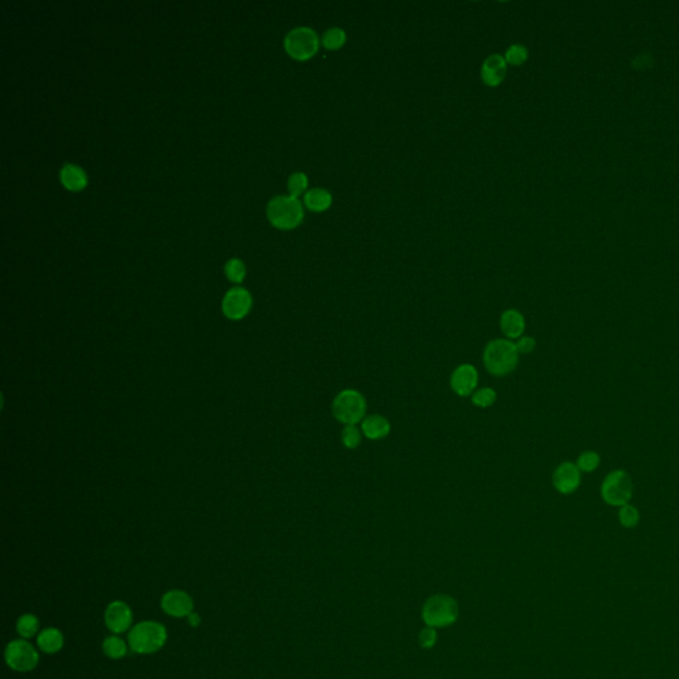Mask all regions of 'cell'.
<instances>
[{
	"label": "cell",
	"mask_w": 679,
	"mask_h": 679,
	"mask_svg": "<svg viewBox=\"0 0 679 679\" xmlns=\"http://www.w3.org/2000/svg\"><path fill=\"white\" fill-rule=\"evenodd\" d=\"M505 59L510 65H522L528 59V51L524 45L512 44L505 53Z\"/></svg>",
	"instance_id": "cell-29"
},
{
	"label": "cell",
	"mask_w": 679,
	"mask_h": 679,
	"mask_svg": "<svg viewBox=\"0 0 679 679\" xmlns=\"http://www.w3.org/2000/svg\"><path fill=\"white\" fill-rule=\"evenodd\" d=\"M618 520H619V524L624 528H628V529L634 528L639 523V511L630 503L622 505L619 507V511H618Z\"/></svg>",
	"instance_id": "cell-24"
},
{
	"label": "cell",
	"mask_w": 679,
	"mask_h": 679,
	"mask_svg": "<svg viewBox=\"0 0 679 679\" xmlns=\"http://www.w3.org/2000/svg\"><path fill=\"white\" fill-rule=\"evenodd\" d=\"M225 272H226L227 278L230 279L231 281L240 283L246 276L245 263L240 259L232 257L225 264Z\"/></svg>",
	"instance_id": "cell-27"
},
{
	"label": "cell",
	"mask_w": 679,
	"mask_h": 679,
	"mask_svg": "<svg viewBox=\"0 0 679 679\" xmlns=\"http://www.w3.org/2000/svg\"><path fill=\"white\" fill-rule=\"evenodd\" d=\"M308 189V176L303 172H296L288 178L289 196L298 198L307 193Z\"/></svg>",
	"instance_id": "cell-25"
},
{
	"label": "cell",
	"mask_w": 679,
	"mask_h": 679,
	"mask_svg": "<svg viewBox=\"0 0 679 679\" xmlns=\"http://www.w3.org/2000/svg\"><path fill=\"white\" fill-rule=\"evenodd\" d=\"M366 400L360 391L345 389L340 391L332 402L333 417L345 426L362 422L366 417Z\"/></svg>",
	"instance_id": "cell-4"
},
{
	"label": "cell",
	"mask_w": 679,
	"mask_h": 679,
	"mask_svg": "<svg viewBox=\"0 0 679 679\" xmlns=\"http://www.w3.org/2000/svg\"><path fill=\"white\" fill-rule=\"evenodd\" d=\"M60 181H62L64 187H67L71 191H79L83 190L86 186V174L80 166L73 165V164H65L60 170Z\"/></svg>",
	"instance_id": "cell-17"
},
{
	"label": "cell",
	"mask_w": 679,
	"mask_h": 679,
	"mask_svg": "<svg viewBox=\"0 0 679 679\" xmlns=\"http://www.w3.org/2000/svg\"><path fill=\"white\" fill-rule=\"evenodd\" d=\"M103 651L106 657L112 659L124 658L128 654V645L124 639L117 636H109L103 642Z\"/></svg>",
	"instance_id": "cell-20"
},
{
	"label": "cell",
	"mask_w": 679,
	"mask_h": 679,
	"mask_svg": "<svg viewBox=\"0 0 679 679\" xmlns=\"http://www.w3.org/2000/svg\"><path fill=\"white\" fill-rule=\"evenodd\" d=\"M459 615V607L455 598L447 595L430 597L422 609V618L426 627L446 628L454 624Z\"/></svg>",
	"instance_id": "cell-5"
},
{
	"label": "cell",
	"mask_w": 679,
	"mask_h": 679,
	"mask_svg": "<svg viewBox=\"0 0 679 679\" xmlns=\"http://www.w3.org/2000/svg\"><path fill=\"white\" fill-rule=\"evenodd\" d=\"M633 481L627 471L613 470L607 473L601 484V498L607 505L622 507L629 505L633 498Z\"/></svg>",
	"instance_id": "cell-6"
},
{
	"label": "cell",
	"mask_w": 679,
	"mask_h": 679,
	"mask_svg": "<svg viewBox=\"0 0 679 679\" xmlns=\"http://www.w3.org/2000/svg\"><path fill=\"white\" fill-rule=\"evenodd\" d=\"M495 401H496V391L491 388L476 389L471 395V402L475 406H478L481 409H487V408L493 406Z\"/></svg>",
	"instance_id": "cell-26"
},
{
	"label": "cell",
	"mask_w": 679,
	"mask_h": 679,
	"mask_svg": "<svg viewBox=\"0 0 679 679\" xmlns=\"http://www.w3.org/2000/svg\"><path fill=\"white\" fill-rule=\"evenodd\" d=\"M333 196L328 190L325 189H310L304 194V205L307 206L310 211L315 213H324L332 206Z\"/></svg>",
	"instance_id": "cell-18"
},
{
	"label": "cell",
	"mask_w": 679,
	"mask_h": 679,
	"mask_svg": "<svg viewBox=\"0 0 679 679\" xmlns=\"http://www.w3.org/2000/svg\"><path fill=\"white\" fill-rule=\"evenodd\" d=\"M486 371L495 377H503L516 369L519 364V352L512 341L495 339L490 341L483 350Z\"/></svg>",
	"instance_id": "cell-1"
},
{
	"label": "cell",
	"mask_w": 679,
	"mask_h": 679,
	"mask_svg": "<svg viewBox=\"0 0 679 679\" xmlns=\"http://www.w3.org/2000/svg\"><path fill=\"white\" fill-rule=\"evenodd\" d=\"M507 62L505 56L502 55H491L484 60L482 69H481V77L487 86H499L505 80V73H507Z\"/></svg>",
	"instance_id": "cell-14"
},
{
	"label": "cell",
	"mask_w": 679,
	"mask_h": 679,
	"mask_svg": "<svg viewBox=\"0 0 679 679\" xmlns=\"http://www.w3.org/2000/svg\"><path fill=\"white\" fill-rule=\"evenodd\" d=\"M478 382L479 373L471 364H462L456 366L450 378L451 389L459 397L473 395V391L478 388Z\"/></svg>",
	"instance_id": "cell-9"
},
{
	"label": "cell",
	"mask_w": 679,
	"mask_h": 679,
	"mask_svg": "<svg viewBox=\"0 0 679 679\" xmlns=\"http://www.w3.org/2000/svg\"><path fill=\"white\" fill-rule=\"evenodd\" d=\"M552 483L557 493L573 494L581 484V471L576 464L563 462L556 467L552 475Z\"/></svg>",
	"instance_id": "cell-10"
},
{
	"label": "cell",
	"mask_w": 679,
	"mask_h": 679,
	"mask_svg": "<svg viewBox=\"0 0 679 679\" xmlns=\"http://www.w3.org/2000/svg\"><path fill=\"white\" fill-rule=\"evenodd\" d=\"M361 441H362V432L357 429L356 425L344 427V430L341 432V442L347 449L349 450L357 449L361 444Z\"/></svg>",
	"instance_id": "cell-28"
},
{
	"label": "cell",
	"mask_w": 679,
	"mask_h": 679,
	"mask_svg": "<svg viewBox=\"0 0 679 679\" xmlns=\"http://www.w3.org/2000/svg\"><path fill=\"white\" fill-rule=\"evenodd\" d=\"M161 607L166 615L175 618L189 617L193 613L194 601L184 590L174 589L166 592L161 600Z\"/></svg>",
	"instance_id": "cell-13"
},
{
	"label": "cell",
	"mask_w": 679,
	"mask_h": 679,
	"mask_svg": "<svg viewBox=\"0 0 679 679\" xmlns=\"http://www.w3.org/2000/svg\"><path fill=\"white\" fill-rule=\"evenodd\" d=\"M38 646L45 654H55L64 646V636L59 629L47 628L38 636Z\"/></svg>",
	"instance_id": "cell-19"
},
{
	"label": "cell",
	"mask_w": 679,
	"mask_h": 679,
	"mask_svg": "<svg viewBox=\"0 0 679 679\" xmlns=\"http://www.w3.org/2000/svg\"><path fill=\"white\" fill-rule=\"evenodd\" d=\"M251 304L252 298L247 289L237 287L227 292L222 303V309L228 319L239 320L247 315Z\"/></svg>",
	"instance_id": "cell-12"
},
{
	"label": "cell",
	"mask_w": 679,
	"mask_h": 679,
	"mask_svg": "<svg viewBox=\"0 0 679 679\" xmlns=\"http://www.w3.org/2000/svg\"><path fill=\"white\" fill-rule=\"evenodd\" d=\"M391 422L380 414L366 415L361 422V432L371 441L383 439L391 434Z\"/></svg>",
	"instance_id": "cell-15"
},
{
	"label": "cell",
	"mask_w": 679,
	"mask_h": 679,
	"mask_svg": "<svg viewBox=\"0 0 679 679\" xmlns=\"http://www.w3.org/2000/svg\"><path fill=\"white\" fill-rule=\"evenodd\" d=\"M267 216L274 226L292 230L303 222L304 208L295 196H278L268 202Z\"/></svg>",
	"instance_id": "cell-3"
},
{
	"label": "cell",
	"mask_w": 679,
	"mask_h": 679,
	"mask_svg": "<svg viewBox=\"0 0 679 679\" xmlns=\"http://www.w3.org/2000/svg\"><path fill=\"white\" fill-rule=\"evenodd\" d=\"M133 613L130 607L124 601H113L105 610V624L111 632L121 634L132 628Z\"/></svg>",
	"instance_id": "cell-11"
},
{
	"label": "cell",
	"mask_w": 679,
	"mask_h": 679,
	"mask_svg": "<svg viewBox=\"0 0 679 679\" xmlns=\"http://www.w3.org/2000/svg\"><path fill=\"white\" fill-rule=\"evenodd\" d=\"M39 627H40L39 618L36 617L35 615H31V613L23 615V616L18 619V622H16L18 634H19L21 638H24V639H30V638L35 637L36 633L39 632Z\"/></svg>",
	"instance_id": "cell-22"
},
{
	"label": "cell",
	"mask_w": 679,
	"mask_h": 679,
	"mask_svg": "<svg viewBox=\"0 0 679 679\" xmlns=\"http://www.w3.org/2000/svg\"><path fill=\"white\" fill-rule=\"evenodd\" d=\"M4 658L10 669L18 673H27L38 666L39 653L28 641L15 639L7 645Z\"/></svg>",
	"instance_id": "cell-8"
},
{
	"label": "cell",
	"mask_w": 679,
	"mask_h": 679,
	"mask_svg": "<svg viewBox=\"0 0 679 679\" xmlns=\"http://www.w3.org/2000/svg\"><path fill=\"white\" fill-rule=\"evenodd\" d=\"M347 43V33L339 27H333L324 32L321 38V44L328 51H339Z\"/></svg>",
	"instance_id": "cell-21"
},
{
	"label": "cell",
	"mask_w": 679,
	"mask_h": 679,
	"mask_svg": "<svg viewBox=\"0 0 679 679\" xmlns=\"http://www.w3.org/2000/svg\"><path fill=\"white\" fill-rule=\"evenodd\" d=\"M129 648L138 654H153L165 646L167 630L155 621H142L129 632Z\"/></svg>",
	"instance_id": "cell-2"
},
{
	"label": "cell",
	"mask_w": 679,
	"mask_h": 679,
	"mask_svg": "<svg viewBox=\"0 0 679 679\" xmlns=\"http://www.w3.org/2000/svg\"><path fill=\"white\" fill-rule=\"evenodd\" d=\"M500 330L508 339L523 337L525 330L524 316L516 309H507L500 316Z\"/></svg>",
	"instance_id": "cell-16"
},
{
	"label": "cell",
	"mask_w": 679,
	"mask_h": 679,
	"mask_svg": "<svg viewBox=\"0 0 679 679\" xmlns=\"http://www.w3.org/2000/svg\"><path fill=\"white\" fill-rule=\"evenodd\" d=\"M516 345V349L519 352V354H528L531 352H534L536 348V341L534 337H528V336H524V337H520L519 341L515 344Z\"/></svg>",
	"instance_id": "cell-31"
},
{
	"label": "cell",
	"mask_w": 679,
	"mask_h": 679,
	"mask_svg": "<svg viewBox=\"0 0 679 679\" xmlns=\"http://www.w3.org/2000/svg\"><path fill=\"white\" fill-rule=\"evenodd\" d=\"M320 44L318 33L309 27L293 28L284 38V50L292 59L298 62L312 59L319 52Z\"/></svg>",
	"instance_id": "cell-7"
},
{
	"label": "cell",
	"mask_w": 679,
	"mask_h": 679,
	"mask_svg": "<svg viewBox=\"0 0 679 679\" xmlns=\"http://www.w3.org/2000/svg\"><path fill=\"white\" fill-rule=\"evenodd\" d=\"M600 464H601L600 454L592 451V450H588V451L580 454L576 462L577 467L581 473H593L595 470L598 468Z\"/></svg>",
	"instance_id": "cell-23"
},
{
	"label": "cell",
	"mask_w": 679,
	"mask_h": 679,
	"mask_svg": "<svg viewBox=\"0 0 679 679\" xmlns=\"http://www.w3.org/2000/svg\"><path fill=\"white\" fill-rule=\"evenodd\" d=\"M187 621H189V624H190L191 627L196 628V627L201 624V617H199L196 613L193 612V613H191V615L187 617Z\"/></svg>",
	"instance_id": "cell-32"
},
{
	"label": "cell",
	"mask_w": 679,
	"mask_h": 679,
	"mask_svg": "<svg viewBox=\"0 0 679 679\" xmlns=\"http://www.w3.org/2000/svg\"><path fill=\"white\" fill-rule=\"evenodd\" d=\"M437 642V632L435 629L432 628V627H426L421 630L420 633V645L422 646L423 649H432L434 648Z\"/></svg>",
	"instance_id": "cell-30"
}]
</instances>
